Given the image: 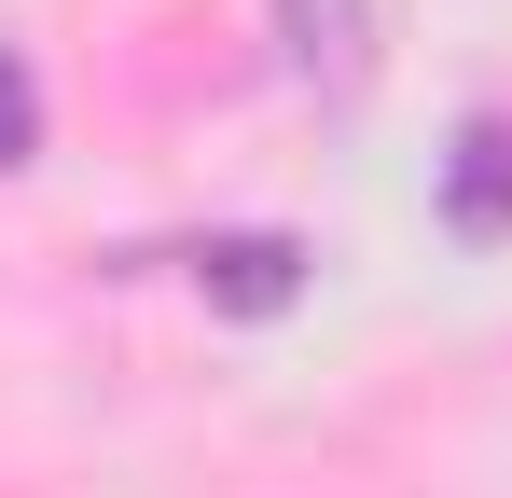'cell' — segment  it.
<instances>
[{
  "instance_id": "6da1fadb",
  "label": "cell",
  "mask_w": 512,
  "mask_h": 498,
  "mask_svg": "<svg viewBox=\"0 0 512 498\" xmlns=\"http://www.w3.org/2000/svg\"><path fill=\"white\" fill-rule=\"evenodd\" d=\"M277 42L319 97H360L374 83V0H277Z\"/></svg>"
},
{
  "instance_id": "7a4b0ae2",
  "label": "cell",
  "mask_w": 512,
  "mask_h": 498,
  "mask_svg": "<svg viewBox=\"0 0 512 498\" xmlns=\"http://www.w3.org/2000/svg\"><path fill=\"white\" fill-rule=\"evenodd\" d=\"M443 222L457 236H512V111H471L443 153Z\"/></svg>"
},
{
  "instance_id": "3957f363",
  "label": "cell",
  "mask_w": 512,
  "mask_h": 498,
  "mask_svg": "<svg viewBox=\"0 0 512 498\" xmlns=\"http://www.w3.org/2000/svg\"><path fill=\"white\" fill-rule=\"evenodd\" d=\"M194 277H208V305L277 319V305L305 291V249H291V236H208V249H194Z\"/></svg>"
},
{
  "instance_id": "277c9868",
  "label": "cell",
  "mask_w": 512,
  "mask_h": 498,
  "mask_svg": "<svg viewBox=\"0 0 512 498\" xmlns=\"http://www.w3.org/2000/svg\"><path fill=\"white\" fill-rule=\"evenodd\" d=\"M28 153H42V70L0 42V166H28Z\"/></svg>"
}]
</instances>
